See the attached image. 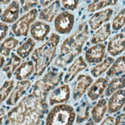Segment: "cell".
Masks as SVG:
<instances>
[{"instance_id": "1", "label": "cell", "mask_w": 125, "mask_h": 125, "mask_svg": "<svg viewBox=\"0 0 125 125\" xmlns=\"http://www.w3.org/2000/svg\"><path fill=\"white\" fill-rule=\"evenodd\" d=\"M47 95L32 90L8 112L3 125H39L48 108Z\"/></svg>"}, {"instance_id": "2", "label": "cell", "mask_w": 125, "mask_h": 125, "mask_svg": "<svg viewBox=\"0 0 125 125\" xmlns=\"http://www.w3.org/2000/svg\"><path fill=\"white\" fill-rule=\"evenodd\" d=\"M89 37L90 32L87 23L83 21L79 25L73 34L63 41L54 64L63 68L71 63L82 52L83 47Z\"/></svg>"}, {"instance_id": "3", "label": "cell", "mask_w": 125, "mask_h": 125, "mask_svg": "<svg viewBox=\"0 0 125 125\" xmlns=\"http://www.w3.org/2000/svg\"><path fill=\"white\" fill-rule=\"evenodd\" d=\"M60 42V37L56 33L51 34L49 40L42 46L36 48L32 54V61L35 63L33 76L38 78L45 72L53 60L56 48Z\"/></svg>"}, {"instance_id": "4", "label": "cell", "mask_w": 125, "mask_h": 125, "mask_svg": "<svg viewBox=\"0 0 125 125\" xmlns=\"http://www.w3.org/2000/svg\"><path fill=\"white\" fill-rule=\"evenodd\" d=\"M76 117V111L72 106L66 104H57L47 114L46 125H73Z\"/></svg>"}, {"instance_id": "5", "label": "cell", "mask_w": 125, "mask_h": 125, "mask_svg": "<svg viewBox=\"0 0 125 125\" xmlns=\"http://www.w3.org/2000/svg\"><path fill=\"white\" fill-rule=\"evenodd\" d=\"M63 72L50 70L43 77L36 81L33 85V90L41 93L49 94L50 91L55 89L62 80Z\"/></svg>"}, {"instance_id": "6", "label": "cell", "mask_w": 125, "mask_h": 125, "mask_svg": "<svg viewBox=\"0 0 125 125\" xmlns=\"http://www.w3.org/2000/svg\"><path fill=\"white\" fill-rule=\"evenodd\" d=\"M38 15V10L36 9H31L29 12L23 15L16 21L12 27V31L17 37H25L28 35L30 25L36 20Z\"/></svg>"}, {"instance_id": "7", "label": "cell", "mask_w": 125, "mask_h": 125, "mask_svg": "<svg viewBox=\"0 0 125 125\" xmlns=\"http://www.w3.org/2000/svg\"><path fill=\"white\" fill-rule=\"evenodd\" d=\"M74 21V15L67 11H64V12L59 13L54 20V29L59 34H69L73 29Z\"/></svg>"}, {"instance_id": "8", "label": "cell", "mask_w": 125, "mask_h": 125, "mask_svg": "<svg viewBox=\"0 0 125 125\" xmlns=\"http://www.w3.org/2000/svg\"><path fill=\"white\" fill-rule=\"evenodd\" d=\"M70 97V88L69 84H63L53 89L48 97L49 104L50 106L62 104L67 102Z\"/></svg>"}, {"instance_id": "9", "label": "cell", "mask_w": 125, "mask_h": 125, "mask_svg": "<svg viewBox=\"0 0 125 125\" xmlns=\"http://www.w3.org/2000/svg\"><path fill=\"white\" fill-rule=\"evenodd\" d=\"M93 78L90 75L80 74L76 80L75 85L73 91V98L77 101L83 97L88 88L93 84Z\"/></svg>"}, {"instance_id": "10", "label": "cell", "mask_w": 125, "mask_h": 125, "mask_svg": "<svg viewBox=\"0 0 125 125\" xmlns=\"http://www.w3.org/2000/svg\"><path fill=\"white\" fill-rule=\"evenodd\" d=\"M31 87V82L29 80L19 81L16 84L15 88L13 89L8 99L5 101V104L9 106L15 105L18 103L19 100L23 97Z\"/></svg>"}, {"instance_id": "11", "label": "cell", "mask_w": 125, "mask_h": 125, "mask_svg": "<svg viewBox=\"0 0 125 125\" xmlns=\"http://www.w3.org/2000/svg\"><path fill=\"white\" fill-rule=\"evenodd\" d=\"M106 46L104 44H97L89 48L85 52V59L89 64L101 63L105 56Z\"/></svg>"}, {"instance_id": "12", "label": "cell", "mask_w": 125, "mask_h": 125, "mask_svg": "<svg viewBox=\"0 0 125 125\" xmlns=\"http://www.w3.org/2000/svg\"><path fill=\"white\" fill-rule=\"evenodd\" d=\"M113 13V9L108 8L104 10L100 11L94 13L93 15L90 18L88 22L90 29L92 30L99 29L103 23L108 21L112 17Z\"/></svg>"}, {"instance_id": "13", "label": "cell", "mask_w": 125, "mask_h": 125, "mask_svg": "<svg viewBox=\"0 0 125 125\" xmlns=\"http://www.w3.org/2000/svg\"><path fill=\"white\" fill-rule=\"evenodd\" d=\"M125 50V35L117 33L113 36L107 44V52L112 57L117 56Z\"/></svg>"}, {"instance_id": "14", "label": "cell", "mask_w": 125, "mask_h": 125, "mask_svg": "<svg viewBox=\"0 0 125 125\" xmlns=\"http://www.w3.org/2000/svg\"><path fill=\"white\" fill-rule=\"evenodd\" d=\"M125 105V90L121 89L115 91L108 100L109 114H114L120 111Z\"/></svg>"}, {"instance_id": "15", "label": "cell", "mask_w": 125, "mask_h": 125, "mask_svg": "<svg viewBox=\"0 0 125 125\" xmlns=\"http://www.w3.org/2000/svg\"><path fill=\"white\" fill-rule=\"evenodd\" d=\"M108 86V80L106 78H99L94 83H93L87 91V96L89 98L94 101L99 99L103 95Z\"/></svg>"}, {"instance_id": "16", "label": "cell", "mask_w": 125, "mask_h": 125, "mask_svg": "<svg viewBox=\"0 0 125 125\" xmlns=\"http://www.w3.org/2000/svg\"><path fill=\"white\" fill-rule=\"evenodd\" d=\"M50 26L41 21H36L31 25L30 34L34 40L42 42L50 33Z\"/></svg>"}, {"instance_id": "17", "label": "cell", "mask_w": 125, "mask_h": 125, "mask_svg": "<svg viewBox=\"0 0 125 125\" xmlns=\"http://www.w3.org/2000/svg\"><path fill=\"white\" fill-rule=\"evenodd\" d=\"M86 67H87V64L82 56H79L77 58H76L67 69V72L64 77V83L67 84L73 81L77 74L81 71L86 69Z\"/></svg>"}, {"instance_id": "18", "label": "cell", "mask_w": 125, "mask_h": 125, "mask_svg": "<svg viewBox=\"0 0 125 125\" xmlns=\"http://www.w3.org/2000/svg\"><path fill=\"white\" fill-rule=\"evenodd\" d=\"M61 2L54 1L50 5L43 8L40 10L39 15V19L42 21H45L47 22H52L53 19L59 15L58 12L60 10ZM56 19V18H55Z\"/></svg>"}, {"instance_id": "19", "label": "cell", "mask_w": 125, "mask_h": 125, "mask_svg": "<svg viewBox=\"0 0 125 125\" xmlns=\"http://www.w3.org/2000/svg\"><path fill=\"white\" fill-rule=\"evenodd\" d=\"M19 15V2L13 1L2 13L1 21L3 23H13Z\"/></svg>"}, {"instance_id": "20", "label": "cell", "mask_w": 125, "mask_h": 125, "mask_svg": "<svg viewBox=\"0 0 125 125\" xmlns=\"http://www.w3.org/2000/svg\"><path fill=\"white\" fill-rule=\"evenodd\" d=\"M35 72V64L32 61H27L19 65L14 73L15 79L21 81H25Z\"/></svg>"}, {"instance_id": "21", "label": "cell", "mask_w": 125, "mask_h": 125, "mask_svg": "<svg viewBox=\"0 0 125 125\" xmlns=\"http://www.w3.org/2000/svg\"><path fill=\"white\" fill-rule=\"evenodd\" d=\"M108 109V103L105 98H100L91 110L92 120L96 124L101 122Z\"/></svg>"}, {"instance_id": "22", "label": "cell", "mask_w": 125, "mask_h": 125, "mask_svg": "<svg viewBox=\"0 0 125 125\" xmlns=\"http://www.w3.org/2000/svg\"><path fill=\"white\" fill-rule=\"evenodd\" d=\"M111 24L109 22H107L94 32V34L92 35L90 39V43L93 44L94 45L100 44V42L106 41L111 36Z\"/></svg>"}, {"instance_id": "23", "label": "cell", "mask_w": 125, "mask_h": 125, "mask_svg": "<svg viewBox=\"0 0 125 125\" xmlns=\"http://www.w3.org/2000/svg\"><path fill=\"white\" fill-rule=\"evenodd\" d=\"M90 104L87 100H84L81 104L77 107L76 110V124H80L88 120L90 117Z\"/></svg>"}, {"instance_id": "24", "label": "cell", "mask_w": 125, "mask_h": 125, "mask_svg": "<svg viewBox=\"0 0 125 125\" xmlns=\"http://www.w3.org/2000/svg\"><path fill=\"white\" fill-rule=\"evenodd\" d=\"M125 73V55L120 56L114 61L110 69L107 72V77L113 78Z\"/></svg>"}, {"instance_id": "25", "label": "cell", "mask_w": 125, "mask_h": 125, "mask_svg": "<svg viewBox=\"0 0 125 125\" xmlns=\"http://www.w3.org/2000/svg\"><path fill=\"white\" fill-rule=\"evenodd\" d=\"M21 63V58H19L18 55H16L15 53H11V57L9 59L6 64L4 65L2 68V71L6 74V77L10 79L13 73L16 71Z\"/></svg>"}, {"instance_id": "26", "label": "cell", "mask_w": 125, "mask_h": 125, "mask_svg": "<svg viewBox=\"0 0 125 125\" xmlns=\"http://www.w3.org/2000/svg\"><path fill=\"white\" fill-rule=\"evenodd\" d=\"M114 62V58L113 57H107L104 61L99 64H97L96 66L92 68L90 70V73L92 76L94 78H98L101 74L106 72L108 69H110L113 63Z\"/></svg>"}, {"instance_id": "27", "label": "cell", "mask_w": 125, "mask_h": 125, "mask_svg": "<svg viewBox=\"0 0 125 125\" xmlns=\"http://www.w3.org/2000/svg\"><path fill=\"white\" fill-rule=\"evenodd\" d=\"M125 88V76L117 77L113 78L108 84L107 88L105 91V96H111L115 91Z\"/></svg>"}, {"instance_id": "28", "label": "cell", "mask_w": 125, "mask_h": 125, "mask_svg": "<svg viewBox=\"0 0 125 125\" xmlns=\"http://www.w3.org/2000/svg\"><path fill=\"white\" fill-rule=\"evenodd\" d=\"M36 46V42L32 38H29L24 42L17 49H16V54L21 58H26L29 56V54L32 52L33 48Z\"/></svg>"}, {"instance_id": "29", "label": "cell", "mask_w": 125, "mask_h": 125, "mask_svg": "<svg viewBox=\"0 0 125 125\" xmlns=\"http://www.w3.org/2000/svg\"><path fill=\"white\" fill-rule=\"evenodd\" d=\"M19 40L13 37H9L5 39L1 44V55L3 57H8L10 52L18 45Z\"/></svg>"}, {"instance_id": "30", "label": "cell", "mask_w": 125, "mask_h": 125, "mask_svg": "<svg viewBox=\"0 0 125 125\" xmlns=\"http://www.w3.org/2000/svg\"><path fill=\"white\" fill-rule=\"evenodd\" d=\"M117 3V1H111V0H107V1H94L87 6V12H94L95 11L101 9L110 5H114Z\"/></svg>"}, {"instance_id": "31", "label": "cell", "mask_w": 125, "mask_h": 125, "mask_svg": "<svg viewBox=\"0 0 125 125\" xmlns=\"http://www.w3.org/2000/svg\"><path fill=\"white\" fill-rule=\"evenodd\" d=\"M125 25V9H121L113 19L112 29L114 31L120 30Z\"/></svg>"}, {"instance_id": "32", "label": "cell", "mask_w": 125, "mask_h": 125, "mask_svg": "<svg viewBox=\"0 0 125 125\" xmlns=\"http://www.w3.org/2000/svg\"><path fill=\"white\" fill-rule=\"evenodd\" d=\"M15 82L13 80L5 81L1 87V102H3L13 92Z\"/></svg>"}, {"instance_id": "33", "label": "cell", "mask_w": 125, "mask_h": 125, "mask_svg": "<svg viewBox=\"0 0 125 125\" xmlns=\"http://www.w3.org/2000/svg\"><path fill=\"white\" fill-rule=\"evenodd\" d=\"M80 3V1L78 0H63L61 1V4L63 7L67 10H75L78 7V5Z\"/></svg>"}, {"instance_id": "34", "label": "cell", "mask_w": 125, "mask_h": 125, "mask_svg": "<svg viewBox=\"0 0 125 125\" xmlns=\"http://www.w3.org/2000/svg\"><path fill=\"white\" fill-rule=\"evenodd\" d=\"M21 5H22V10L23 12H26L29 11L30 9H35V6L39 5L38 1H20Z\"/></svg>"}, {"instance_id": "35", "label": "cell", "mask_w": 125, "mask_h": 125, "mask_svg": "<svg viewBox=\"0 0 125 125\" xmlns=\"http://www.w3.org/2000/svg\"><path fill=\"white\" fill-rule=\"evenodd\" d=\"M8 29H9L8 25L5 23L1 22V25H0V35H1V40H3L5 38V36H6Z\"/></svg>"}, {"instance_id": "36", "label": "cell", "mask_w": 125, "mask_h": 125, "mask_svg": "<svg viewBox=\"0 0 125 125\" xmlns=\"http://www.w3.org/2000/svg\"><path fill=\"white\" fill-rule=\"evenodd\" d=\"M100 125H115V119L113 116H107L100 123Z\"/></svg>"}, {"instance_id": "37", "label": "cell", "mask_w": 125, "mask_h": 125, "mask_svg": "<svg viewBox=\"0 0 125 125\" xmlns=\"http://www.w3.org/2000/svg\"><path fill=\"white\" fill-rule=\"evenodd\" d=\"M115 125H125V112L116 117Z\"/></svg>"}, {"instance_id": "38", "label": "cell", "mask_w": 125, "mask_h": 125, "mask_svg": "<svg viewBox=\"0 0 125 125\" xmlns=\"http://www.w3.org/2000/svg\"><path fill=\"white\" fill-rule=\"evenodd\" d=\"M5 109L3 107H2L1 108V125H3V117L5 115Z\"/></svg>"}, {"instance_id": "39", "label": "cell", "mask_w": 125, "mask_h": 125, "mask_svg": "<svg viewBox=\"0 0 125 125\" xmlns=\"http://www.w3.org/2000/svg\"><path fill=\"white\" fill-rule=\"evenodd\" d=\"M85 125H97V124L93 121V120H90L87 123H86Z\"/></svg>"}, {"instance_id": "40", "label": "cell", "mask_w": 125, "mask_h": 125, "mask_svg": "<svg viewBox=\"0 0 125 125\" xmlns=\"http://www.w3.org/2000/svg\"><path fill=\"white\" fill-rule=\"evenodd\" d=\"M4 62H5V59H4V57H3V56H1V67H2V68H3V64H4Z\"/></svg>"}, {"instance_id": "41", "label": "cell", "mask_w": 125, "mask_h": 125, "mask_svg": "<svg viewBox=\"0 0 125 125\" xmlns=\"http://www.w3.org/2000/svg\"><path fill=\"white\" fill-rule=\"evenodd\" d=\"M7 2H10V1H2V2H1V3H2V4H4V5H6Z\"/></svg>"}, {"instance_id": "42", "label": "cell", "mask_w": 125, "mask_h": 125, "mask_svg": "<svg viewBox=\"0 0 125 125\" xmlns=\"http://www.w3.org/2000/svg\"><path fill=\"white\" fill-rule=\"evenodd\" d=\"M123 111H124V112H125V105H124V107H123Z\"/></svg>"}, {"instance_id": "43", "label": "cell", "mask_w": 125, "mask_h": 125, "mask_svg": "<svg viewBox=\"0 0 125 125\" xmlns=\"http://www.w3.org/2000/svg\"><path fill=\"white\" fill-rule=\"evenodd\" d=\"M124 34H125V26H124Z\"/></svg>"}]
</instances>
